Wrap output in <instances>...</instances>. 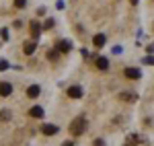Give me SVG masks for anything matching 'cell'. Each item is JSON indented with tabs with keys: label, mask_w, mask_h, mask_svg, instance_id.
Listing matches in <instances>:
<instances>
[{
	"label": "cell",
	"mask_w": 154,
	"mask_h": 146,
	"mask_svg": "<svg viewBox=\"0 0 154 146\" xmlns=\"http://www.w3.org/2000/svg\"><path fill=\"white\" fill-rule=\"evenodd\" d=\"M68 97H72V99H80L82 97V89H80V86H70V89H68Z\"/></svg>",
	"instance_id": "6"
},
{
	"label": "cell",
	"mask_w": 154,
	"mask_h": 146,
	"mask_svg": "<svg viewBox=\"0 0 154 146\" xmlns=\"http://www.w3.org/2000/svg\"><path fill=\"white\" fill-rule=\"evenodd\" d=\"M43 27H45V29H51V27H54V19H48V21L43 23Z\"/></svg>",
	"instance_id": "18"
},
{
	"label": "cell",
	"mask_w": 154,
	"mask_h": 146,
	"mask_svg": "<svg viewBox=\"0 0 154 146\" xmlns=\"http://www.w3.org/2000/svg\"><path fill=\"white\" fill-rule=\"evenodd\" d=\"M97 68L99 70H107L109 68V60L107 58H97Z\"/></svg>",
	"instance_id": "11"
},
{
	"label": "cell",
	"mask_w": 154,
	"mask_h": 146,
	"mask_svg": "<svg viewBox=\"0 0 154 146\" xmlns=\"http://www.w3.org/2000/svg\"><path fill=\"white\" fill-rule=\"evenodd\" d=\"M6 68H8V62L2 60V62H0V70H6Z\"/></svg>",
	"instance_id": "19"
},
{
	"label": "cell",
	"mask_w": 154,
	"mask_h": 146,
	"mask_svg": "<svg viewBox=\"0 0 154 146\" xmlns=\"http://www.w3.org/2000/svg\"><path fill=\"white\" fill-rule=\"evenodd\" d=\"M0 37H2V39H8V31H6V29H2V31H0Z\"/></svg>",
	"instance_id": "20"
},
{
	"label": "cell",
	"mask_w": 154,
	"mask_h": 146,
	"mask_svg": "<svg viewBox=\"0 0 154 146\" xmlns=\"http://www.w3.org/2000/svg\"><path fill=\"white\" fill-rule=\"evenodd\" d=\"M39 93H41L39 85H31L29 89H27V97H29V99H37V97H39Z\"/></svg>",
	"instance_id": "4"
},
{
	"label": "cell",
	"mask_w": 154,
	"mask_h": 146,
	"mask_svg": "<svg viewBox=\"0 0 154 146\" xmlns=\"http://www.w3.org/2000/svg\"><path fill=\"white\" fill-rule=\"evenodd\" d=\"M95 146H103V140H95Z\"/></svg>",
	"instance_id": "22"
},
{
	"label": "cell",
	"mask_w": 154,
	"mask_h": 146,
	"mask_svg": "<svg viewBox=\"0 0 154 146\" xmlns=\"http://www.w3.org/2000/svg\"><path fill=\"white\" fill-rule=\"evenodd\" d=\"M41 132L45 136H54V134H58V126H51V123H45L43 128H41Z\"/></svg>",
	"instance_id": "8"
},
{
	"label": "cell",
	"mask_w": 154,
	"mask_h": 146,
	"mask_svg": "<svg viewBox=\"0 0 154 146\" xmlns=\"http://www.w3.org/2000/svg\"><path fill=\"white\" fill-rule=\"evenodd\" d=\"M146 49H148V54H154V45H148Z\"/></svg>",
	"instance_id": "21"
},
{
	"label": "cell",
	"mask_w": 154,
	"mask_h": 146,
	"mask_svg": "<svg viewBox=\"0 0 154 146\" xmlns=\"http://www.w3.org/2000/svg\"><path fill=\"white\" fill-rule=\"evenodd\" d=\"M144 64H148V66H154V56H148V58H144Z\"/></svg>",
	"instance_id": "16"
},
{
	"label": "cell",
	"mask_w": 154,
	"mask_h": 146,
	"mask_svg": "<svg viewBox=\"0 0 154 146\" xmlns=\"http://www.w3.org/2000/svg\"><path fill=\"white\" fill-rule=\"evenodd\" d=\"M0 120H11V111H0Z\"/></svg>",
	"instance_id": "15"
},
{
	"label": "cell",
	"mask_w": 154,
	"mask_h": 146,
	"mask_svg": "<svg viewBox=\"0 0 154 146\" xmlns=\"http://www.w3.org/2000/svg\"><path fill=\"white\" fill-rule=\"evenodd\" d=\"M12 93V85L11 82H0V97H8Z\"/></svg>",
	"instance_id": "5"
},
{
	"label": "cell",
	"mask_w": 154,
	"mask_h": 146,
	"mask_svg": "<svg viewBox=\"0 0 154 146\" xmlns=\"http://www.w3.org/2000/svg\"><path fill=\"white\" fill-rule=\"evenodd\" d=\"M119 97L123 99V101H128V103H131V101H134V99H136V95H134V93H121V95H119Z\"/></svg>",
	"instance_id": "13"
},
{
	"label": "cell",
	"mask_w": 154,
	"mask_h": 146,
	"mask_svg": "<svg viewBox=\"0 0 154 146\" xmlns=\"http://www.w3.org/2000/svg\"><path fill=\"white\" fill-rule=\"evenodd\" d=\"M29 29H31V35H33V39H39V33H41V25H39V21H31L29 23Z\"/></svg>",
	"instance_id": "2"
},
{
	"label": "cell",
	"mask_w": 154,
	"mask_h": 146,
	"mask_svg": "<svg viewBox=\"0 0 154 146\" xmlns=\"http://www.w3.org/2000/svg\"><path fill=\"white\" fill-rule=\"evenodd\" d=\"M35 48H37V45H35V41H27V43L23 45V51L27 54V56H31V54L35 51Z\"/></svg>",
	"instance_id": "10"
},
{
	"label": "cell",
	"mask_w": 154,
	"mask_h": 146,
	"mask_svg": "<svg viewBox=\"0 0 154 146\" xmlns=\"http://www.w3.org/2000/svg\"><path fill=\"white\" fill-rule=\"evenodd\" d=\"M62 146H74V142H64Z\"/></svg>",
	"instance_id": "23"
},
{
	"label": "cell",
	"mask_w": 154,
	"mask_h": 146,
	"mask_svg": "<svg viewBox=\"0 0 154 146\" xmlns=\"http://www.w3.org/2000/svg\"><path fill=\"white\" fill-rule=\"evenodd\" d=\"M130 2H131V4H138V0H130Z\"/></svg>",
	"instance_id": "24"
},
{
	"label": "cell",
	"mask_w": 154,
	"mask_h": 146,
	"mask_svg": "<svg viewBox=\"0 0 154 146\" xmlns=\"http://www.w3.org/2000/svg\"><path fill=\"white\" fill-rule=\"evenodd\" d=\"M56 48H58V51L66 54V51H70L72 43H70V41H66V39H62V41H58V43H56Z\"/></svg>",
	"instance_id": "7"
},
{
	"label": "cell",
	"mask_w": 154,
	"mask_h": 146,
	"mask_svg": "<svg viewBox=\"0 0 154 146\" xmlns=\"http://www.w3.org/2000/svg\"><path fill=\"white\" fill-rule=\"evenodd\" d=\"M123 74H125L128 78H134V80H138V78L142 76V72H140L138 68H125V70H123Z\"/></svg>",
	"instance_id": "3"
},
{
	"label": "cell",
	"mask_w": 154,
	"mask_h": 146,
	"mask_svg": "<svg viewBox=\"0 0 154 146\" xmlns=\"http://www.w3.org/2000/svg\"><path fill=\"white\" fill-rule=\"evenodd\" d=\"M14 6L17 8H25L27 6V0H14Z\"/></svg>",
	"instance_id": "14"
},
{
	"label": "cell",
	"mask_w": 154,
	"mask_h": 146,
	"mask_svg": "<svg viewBox=\"0 0 154 146\" xmlns=\"http://www.w3.org/2000/svg\"><path fill=\"white\" fill-rule=\"evenodd\" d=\"M58 56H60V54H58V51H54V49H51V51L48 54V58H49V60H58Z\"/></svg>",
	"instance_id": "17"
},
{
	"label": "cell",
	"mask_w": 154,
	"mask_h": 146,
	"mask_svg": "<svg viewBox=\"0 0 154 146\" xmlns=\"http://www.w3.org/2000/svg\"><path fill=\"white\" fill-rule=\"evenodd\" d=\"M86 126H88V123H86V117H84V115H78V117H74V120L70 122V134L80 136L84 130H86Z\"/></svg>",
	"instance_id": "1"
},
{
	"label": "cell",
	"mask_w": 154,
	"mask_h": 146,
	"mask_svg": "<svg viewBox=\"0 0 154 146\" xmlns=\"http://www.w3.org/2000/svg\"><path fill=\"white\" fill-rule=\"evenodd\" d=\"M29 115H31V117H43V109H41V107H31Z\"/></svg>",
	"instance_id": "12"
},
{
	"label": "cell",
	"mask_w": 154,
	"mask_h": 146,
	"mask_svg": "<svg viewBox=\"0 0 154 146\" xmlns=\"http://www.w3.org/2000/svg\"><path fill=\"white\" fill-rule=\"evenodd\" d=\"M105 41H107V37L103 35V33H99V35L93 37V45H95V48H103V45H105Z\"/></svg>",
	"instance_id": "9"
}]
</instances>
